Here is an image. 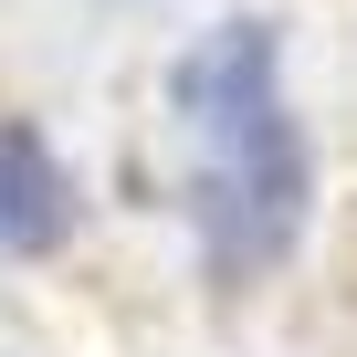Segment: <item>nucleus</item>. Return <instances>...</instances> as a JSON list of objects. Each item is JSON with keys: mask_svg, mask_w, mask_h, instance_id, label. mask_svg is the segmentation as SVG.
<instances>
[{"mask_svg": "<svg viewBox=\"0 0 357 357\" xmlns=\"http://www.w3.org/2000/svg\"><path fill=\"white\" fill-rule=\"evenodd\" d=\"M305 190H315V158L294 137V116H252L242 137L200 147V231H211V263L221 273H263L294 252L305 231Z\"/></svg>", "mask_w": 357, "mask_h": 357, "instance_id": "1", "label": "nucleus"}, {"mask_svg": "<svg viewBox=\"0 0 357 357\" xmlns=\"http://www.w3.org/2000/svg\"><path fill=\"white\" fill-rule=\"evenodd\" d=\"M168 105H178V126H190L200 147H221V137H242L252 116H273V105H284V84H273V32H263V22L200 32L190 53L168 63Z\"/></svg>", "mask_w": 357, "mask_h": 357, "instance_id": "2", "label": "nucleus"}, {"mask_svg": "<svg viewBox=\"0 0 357 357\" xmlns=\"http://www.w3.org/2000/svg\"><path fill=\"white\" fill-rule=\"evenodd\" d=\"M74 231V178L43 126H0V252H63Z\"/></svg>", "mask_w": 357, "mask_h": 357, "instance_id": "3", "label": "nucleus"}]
</instances>
